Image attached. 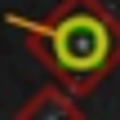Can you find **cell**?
Instances as JSON below:
<instances>
[{"mask_svg":"<svg viewBox=\"0 0 120 120\" xmlns=\"http://www.w3.org/2000/svg\"><path fill=\"white\" fill-rule=\"evenodd\" d=\"M9 27L27 36V49L49 67L53 85L89 98L120 67V18L102 0H58L45 18L4 13Z\"/></svg>","mask_w":120,"mask_h":120,"instance_id":"6da1fadb","label":"cell"},{"mask_svg":"<svg viewBox=\"0 0 120 120\" xmlns=\"http://www.w3.org/2000/svg\"><path fill=\"white\" fill-rule=\"evenodd\" d=\"M13 120H85V111H80V98L67 94L62 85H40L36 94H27Z\"/></svg>","mask_w":120,"mask_h":120,"instance_id":"7a4b0ae2","label":"cell"}]
</instances>
